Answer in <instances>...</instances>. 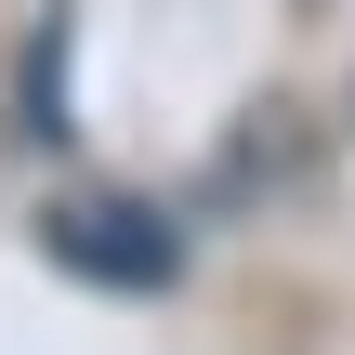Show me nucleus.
<instances>
[{
    "label": "nucleus",
    "instance_id": "obj_1",
    "mask_svg": "<svg viewBox=\"0 0 355 355\" xmlns=\"http://www.w3.org/2000/svg\"><path fill=\"white\" fill-rule=\"evenodd\" d=\"M40 250H53L66 277H92V290H171V277H184V237H171L145 198H53V211H40Z\"/></svg>",
    "mask_w": 355,
    "mask_h": 355
}]
</instances>
